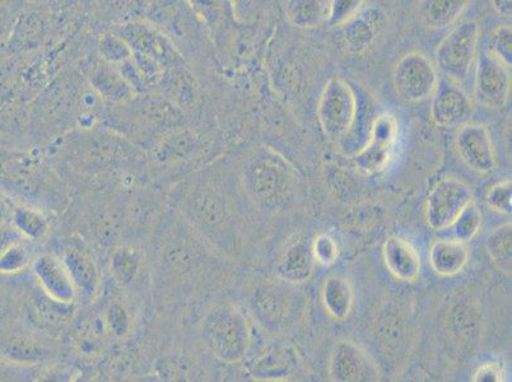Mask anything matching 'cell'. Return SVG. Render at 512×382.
Returning a JSON list of instances; mask_svg holds the SVG:
<instances>
[{
	"instance_id": "484cf974",
	"label": "cell",
	"mask_w": 512,
	"mask_h": 382,
	"mask_svg": "<svg viewBox=\"0 0 512 382\" xmlns=\"http://www.w3.org/2000/svg\"><path fill=\"white\" fill-rule=\"evenodd\" d=\"M11 223L23 239L29 242L45 240L53 226L46 209L31 206V204L13 207Z\"/></svg>"
},
{
	"instance_id": "5bb4252c",
	"label": "cell",
	"mask_w": 512,
	"mask_h": 382,
	"mask_svg": "<svg viewBox=\"0 0 512 382\" xmlns=\"http://www.w3.org/2000/svg\"><path fill=\"white\" fill-rule=\"evenodd\" d=\"M118 35L127 41L134 57L151 60L166 72L179 67L178 49L156 27L147 23L132 22L121 27Z\"/></svg>"
},
{
	"instance_id": "f35d334b",
	"label": "cell",
	"mask_w": 512,
	"mask_h": 382,
	"mask_svg": "<svg viewBox=\"0 0 512 382\" xmlns=\"http://www.w3.org/2000/svg\"><path fill=\"white\" fill-rule=\"evenodd\" d=\"M486 204L492 211L510 216L512 211L511 180H502L500 183L492 185L486 194Z\"/></svg>"
},
{
	"instance_id": "8fae6325",
	"label": "cell",
	"mask_w": 512,
	"mask_h": 382,
	"mask_svg": "<svg viewBox=\"0 0 512 382\" xmlns=\"http://www.w3.org/2000/svg\"><path fill=\"white\" fill-rule=\"evenodd\" d=\"M440 73L432 60L420 51H412L395 64V90L409 102H422L434 96L440 83Z\"/></svg>"
},
{
	"instance_id": "d4e9b609",
	"label": "cell",
	"mask_w": 512,
	"mask_h": 382,
	"mask_svg": "<svg viewBox=\"0 0 512 382\" xmlns=\"http://www.w3.org/2000/svg\"><path fill=\"white\" fill-rule=\"evenodd\" d=\"M315 260L310 246L297 242L285 251L277 265V278L281 281L299 286L313 277Z\"/></svg>"
},
{
	"instance_id": "30bf717a",
	"label": "cell",
	"mask_w": 512,
	"mask_h": 382,
	"mask_svg": "<svg viewBox=\"0 0 512 382\" xmlns=\"http://www.w3.org/2000/svg\"><path fill=\"white\" fill-rule=\"evenodd\" d=\"M473 200V190L464 180L456 176L444 177L427 195V225L435 231L448 230Z\"/></svg>"
},
{
	"instance_id": "8992f818",
	"label": "cell",
	"mask_w": 512,
	"mask_h": 382,
	"mask_svg": "<svg viewBox=\"0 0 512 382\" xmlns=\"http://www.w3.org/2000/svg\"><path fill=\"white\" fill-rule=\"evenodd\" d=\"M55 253L71 274L78 298L88 304L99 300L104 291V273L97 251L82 236L73 232L59 240Z\"/></svg>"
},
{
	"instance_id": "4fadbf2b",
	"label": "cell",
	"mask_w": 512,
	"mask_h": 382,
	"mask_svg": "<svg viewBox=\"0 0 512 382\" xmlns=\"http://www.w3.org/2000/svg\"><path fill=\"white\" fill-rule=\"evenodd\" d=\"M398 137L397 119L390 114L377 116L372 123L369 142L352 158L353 166L365 175L384 171L392 161Z\"/></svg>"
},
{
	"instance_id": "60d3db41",
	"label": "cell",
	"mask_w": 512,
	"mask_h": 382,
	"mask_svg": "<svg viewBox=\"0 0 512 382\" xmlns=\"http://www.w3.org/2000/svg\"><path fill=\"white\" fill-rule=\"evenodd\" d=\"M310 249L311 253H313L315 264L323 265V267L333 265L339 258V246L337 241L328 234H319L316 236Z\"/></svg>"
},
{
	"instance_id": "44dd1931",
	"label": "cell",
	"mask_w": 512,
	"mask_h": 382,
	"mask_svg": "<svg viewBox=\"0 0 512 382\" xmlns=\"http://www.w3.org/2000/svg\"><path fill=\"white\" fill-rule=\"evenodd\" d=\"M383 260L385 268L397 281L413 283L421 276V255L416 246L404 237L390 236L385 240Z\"/></svg>"
},
{
	"instance_id": "836d02e7",
	"label": "cell",
	"mask_w": 512,
	"mask_h": 382,
	"mask_svg": "<svg viewBox=\"0 0 512 382\" xmlns=\"http://www.w3.org/2000/svg\"><path fill=\"white\" fill-rule=\"evenodd\" d=\"M99 53L102 62L114 67L129 62L133 59V51L130 49L127 41L118 34H105L99 40Z\"/></svg>"
},
{
	"instance_id": "8d00e7d4",
	"label": "cell",
	"mask_w": 512,
	"mask_h": 382,
	"mask_svg": "<svg viewBox=\"0 0 512 382\" xmlns=\"http://www.w3.org/2000/svg\"><path fill=\"white\" fill-rule=\"evenodd\" d=\"M374 26H376V23L371 18L367 20V17H361L360 13L351 22L344 25L346 27V32H344L346 43L355 50L363 48V46H366L374 39L376 32Z\"/></svg>"
},
{
	"instance_id": "7dc6e473",
	"label": "cell",
	"mask_w": 512,
	"mask_h": 382,
	"mask_svg": "<svg viewBox=\"0 0 512 382\" xmlns=\"http://www.w3.org/2000/svg\"><path fill=\"white\" fill-rule=\"evenodd\" d=\"M254 382H269V381H254ZM285 382H291V381H285Z\"/></svg>"
},
{
	"instance_id": "ba28073f",
	"label": "cell",
	"mask_w": 512,
	"mask_h": 382,
	"mask_svg": "<svg viewBox=\"0 0 512 382\" xmlns=\"http://www.w3.org/2000/svg\"><path fill=\"white\" fill-rule=\"evenodd\" d=\"M357 111V97L351 85L341 77L330 78L316 107V118L325 137L339 141L351 132Z\"/></svg>"
},
{
	"instance_id": "6da1fadb",
	"label": "cell",
	"mask_w": 512,
	"mask_h": 382,
	"mask_svg": "<svg viewBox=\"0 0 512 382\" xmlns=\"http://www.w3.org/2000/svg\"><path fill=\"white\" fill-rule=\"evenodd\" d=\"M153 292L174 301L203 290L221 254L166 203L146 240Z\"/></svg>"
},
{
	"instance_id": "277c9868",
	"label": "cell",
	"mask_w": 512,
	"mask_h": 382,
	"mask_svg": "<svg viewBox=\"0 0 512 382\" xmlns=\"http://www.w3.org/2000/svg\"><path fill=\"white\" fill-rule=\"evenodd\" d=\"M251 319L264 333L278 337L291 332L304 319L306 297L293 284L265 279L251 284L246 292Z\"/></svg>"
},
{
	"instance_id": "bcb514c9",
	"label": "cell",
	"mask_w": 512,
	"mask_h": 382,
	"mask_svg": "<svg viewBox=\"0 0 512 382\" xmlns=\"http://www.w3.org/2000/svg\"><path fill=\"white\" fill-rule=\"evenodd\" d=\"M13 208L9 207L6 200L0 198V223H7V218L12 216Z\"/></svg>"
},
{
	"instance_id": "d590c367",
	"label": "cell",
	"mask_w": 512,
	"mask_h": 382,
	"mask_svg": "<svg viewBox=\"0 0 512 382\" xmlns=\"http://www.w3.org/2000/svg\"><path fill=\"white\" fill-rule=\"evenodd\" d=\"M15 277L0 276V324L6 323L15 312L21 310L25 301V290L12 279Z\"/></svg>"
},
{
	"instance_id": "ab89813d",
	"label": "cell",
	"mask_w": 512,
	"mask_h": 382,
	"mask_svg": "<svg viewBox=\"0 0 512 382\" xmlns=\"http://www.w3.org/2000/svg\"><path fill=\"white\" fill-rule=\"evenodd\" d=\"M365 2L362 0H333L330 2V26H344L362 12Z\"/></svg>"
},
{
	"instance_id": "f6af8a7d",
	"label": "cell",
	"mask_w": 512,
	"mask_h": 382,
	"mask_svg": "<svg viewBox=\"0 0 512 382\" xmlns=\"http://www.w3.org/2000/svg\"><path fill=\"white\" fill-rule=\"evenodd\" d=\"M493 8L496 9V12L498 15L504 16V17H511L512 13V3L511 2H504V0H500V2H492Z\"/></svg>"
},
{
	"instance_id": "603a6c76",
	"label": "cell",
	"mask_w": 512,
	"mask_h": 382,
	"mask_svg": "<svg viewBox=\"0 0 512 382\" xmlns=\"http://www.w3.org/2000/svg\"><path fill=\"white\" fill-rule=\"evenodd\" d=\"M90 83L97 95L109 101L111 105L125 104L137 96L119 69L104 62L93 67Z\"/></svg>"
},
{
	"instance_id": "4dcf8cb0",
	"label": "cell",
	"mask_w": 512,
	"mask_h": 382,
	"mask_svg": "<svg viewBox=\"0 0 512 382\" xmlns=\"http://www.w3.org/2000/svg\"><path fill=\"white\" fill-rule=\"evenodd\" d=\"M422 4H425L422 7V15L428 25L436 29H444L454 25L470 3L465 0H430Z\"/></svg>"
},
{
	"instance_id": "f546056e",
	"label": "cell",
	"mask_w": 512,
	"mask_h": 382,
	"mask_svg": "<svg viewBox=\"0 0 512 382\" xmlns=\"http://www.w3.org/2000/svg\"><path fill=\"white\" fill-rule=\"evenodd\" d=\"M36 256L31 242L26 240L15 242L0 254V276H21L27 270H31Z\"/></svg>"
},
{
	"instance_id": "2e32d148",
	"label": "cell",
	"mask_w": 512,
	"mask_h": 382,
	"mask_svg": "<svg viewBox=\"0 0 512 382\" xmlns=\"http://www.w3.org/2000/svg\"><path fill=\"white\" fill-rule=\"evenodd\" d=\"M455 148L468 169L487 175L496 170L497 155L490 129L484 124L468 123L455 134Z\"/></svg>"
},
{
	"instance_id": "7bdbcfd3",
	"label": "cell",
	"mask_w": 512,
	"mask_h": 382,
	"mask_svg": "<svg viewBox=\"0 0 512 382\" xmlns=\"http://www.w3.org/2000/svg\"><path fill=\"white\" fill-rule=\"evenodd\" d=\"M472 382H505L504 371L496 362H486L474 372Z\"/></svg>"
},
{
	"instance_id": "7c38bea8",
	"label": "cell",
	"mask_w": 512,
	"mask_h": 382,
	"mask_svg": "<svg viewBox=\"0 0 512 382\" xmlns=\"http://www.w3.org/2000/svg\"><path fill=\"white\" fill-rule=\"evenodd\" d=\"M511 93V67L493 57L488 51L478 53L474 100L488 110H500L509 102Z\"/></svg>"
},
{
	"instance_id": "3957f363",
	"label": "cell",
	"mask_w": 512,
	"mask_h": 382,
	"mask_svg": "<svg viewBox=\"0 0 512 382\" xmlns=\"http://www.w3.org/2000/svg\"><path fill=\"white\" fill-rule=\"evenodd\" d=\"M183 111L165 96L137 95L125 104L113 105L110 129L139 148H150L165 134L184 127ZM146 152V151H144Z\"/></svg>"
},
{
	"instance_id": "cb8c5ba5",
	"label": "cell",
	"mask_w": 512,
	"mask_h": 382,
	"mask_svg": "<svg viewBox=\"0 0 512 382\" xmlns=\"http://www.w3.org/2000/svg\"><path fill=\"white\" fill-rule=\"evenodd\" d=\"M324 310L335 321H346L355 306V291L351 282L342 276L325 278L320 291Z\"/></svg>"
},
{
	"instance_id": "5b68a950",
	"label": "cell",
	"mask_w": 512,
	"mask_h": 382,
	"mask_svg": "<svg viewBox=\"0 0 512 382\" xmlns=\"http://www.w3.org/2000/svg\"><path fill=\"white\" fill-rule=\"evenodd\" d=\"M199 335L207 351L227 365L244 362L253 346L248 316L232 304H220L208 310L200 321Z\"/></svg>"
},
{
	"instance_id": "b9f144b4",
	"label": "cell",
	"mask_w": 512,
	"mask_h": 382,
	"mask_svg": "<svg viewBox=\"0 0 512 382\" xmlns=\"http://www.w3.org/2000/svg\"><path fill=\"white\" fill-rule=\"evenodd\" d=\"M82 372L77 366L69 363H51L31 382H78Z\"/></svg>"
},
{
	"instance_id": "52a82bcc",
	"label": "cell",
	"mask_w": 512,
	"mask_h": 382,
	"mask_svg": "<svg viewBox=\"0 0 512 382\" xmlns=\"http://www.w3.org/2000/svg\"><path fill=\"white\" fill-rule=\"evenodd\" d=\"M479 44V25L476 21L460 22L437 45L436 68L445 79L462 85L476 63Z\"/></svg>"
},
{
	"instance_id": "ffe728a7",
	"label": "cell",
	"mask_w": 512,
	"mask_h": 382,
	"mask_svg": "<svg viewBox=\"0 0 512 382\" xmlns=\"http://www.w3.org/2000/svg\"><path fill=\"white\" fill-rule=\"evenodd\" d=\"M109 272L116 286L130 288L142 278L148 268L146 242L129 241L116 246L107 254Z\"/></svg>"
},
{
	"instance_id": "74e56055",
	"label": "cell",
	"mask_w": 512,
	"mask_h": 382,
	"mask_svg": "<svg viewBox=\"0 0 512 382\" xmlns=\"http://www.w3.org/2000/svg\"><path fill=\"white\" fill-rule=\"evenodd\" d=\"M512 30L511 25H501L492 31L488 53L511 67L512 63Z\"/></svg>"
},
{
	"instance_id": "e575fe53",
	"label": "cell",
	"mask_w": 512,
	"mask_h": 382,
	"mask_svg": "<svg viewBox=\"0 0 512 382\" xmlns=\"http://www.w3.org/2000/svg\"><path fill=\"white\" fill-rule=\"evenodd\" d=\"M482 212L477 206V203L473 202L468 204V207L464 209L459 217L456 218L451 230H453L454 239L468 244L474 237L478 235L479 230L482 227Z\"/></svg>"
},
{
	"instance_id": "9a60e30c",
	"label": "cell",
	"mask_w": 512,
	"mask_h": 382,
	"mask_svg": "<svg viewBox=\"0 0 512 382\" xmlns=\"http://www.w3.org/2000/svg\"><path fill=\"white\" fill-rule=\"evenodd\" d=\"M248 372L254 381L299 382L305 367L295 348L288 344H272L249 362Z\"/></svg>"
},
{
	"instance_id": "9c48e42d",
	"label": "cell",
	"mask_w": 512,
	"mask_h": 382,
	"mask_svg": "<svg viewBox=\"0 0 512 382\" xmlns=\"http://www.w3.org/2000/svg\"><path fill=\"white\" fill-rule=\"evenodd\" d=\"M57 347L51 338L29 329H0V361L8 365L31 368L51 365L57 357Z\"/></svg>"
},
{
	"instance_id": "d6986e66",
	"label": "cell",
	"mask_w": 512,
	"mask_h": 382,
	"mask_svg": "<svg viewBox=\"0 0 512 382\" xmlns=\"http://www.w3.org/2000/svg\"><path fill=\"white\" fill-rule=\"evenodd\" d=\"M31 272L36 287L51 300L63 305H74L79 300L71 274L57 253L37 255Z\"/></svg>"
},
{
	"instance_id": "d6a6232c",
	"label": "cell",
	"mask_w": 512,
	"mask_h": 382,
	"mask_svg": "<svg viewBox=\"0 0 512 382\" xmlns=\"http://www.w3.org/2000/svg\"><path fill=\"white\" fill-rule=\"evenodd\" d=\"M101 315L111 338L125 339L132 333V312L121 298L111 300Z\"/></svg>"
},
{
	"instance_id": "7a4b0ae2",
	"label": "cell",
	"mask_w": 512,
	"mask_h": 382,
	"mask_svg": "<svg viewBox=\"0 0 512 382\" xmlns=\"http://www.w3.org/2000/svg\"><path fill=\"white\" fill-rule=\"evenodd\" d=\"M60 177L90 189L120 184L130 169L143 165L146 153L110 128L83 130L64 138L58 149ZM86 190V191H87Z\"/></svg>"
},
{
	"instance_id": "ee69618b",
	"label": "cell",
	"mask_w": 512,
	"mask_h": 382,
	"mask_svg": "<svg viewBox=\"0 0 512 382\" xmlns=\"http://www.w3.org/2000/svg\"><path fill=\"white\" fill-rule=\"evenodd\" d=\"M25 240L12 223H0V254L17 241Z\"/></svg>"
},
{
	"instance_id": "7402d4cb",
	"label": "cell",
	"mask_w": 512,
	"mask_h": 382,
	"mask_svg": "<svg viewBox=\"0 0 512 382\" xmlns=\"http://www.w3.org/2000/svg\"><path fill=\"white\" fill-rule=\"evenodd\" d=\"M469 259L468 245L455 239L436 240L428 251L431 269L442 278L459 276L468 267Z\"/></svg>"
},
{
	"instance_id": "83f0119b",
	"label": "cell",
	"mask_w": 512,
	"mask_h": 382,
	"mask_svg": "<svg viewBox=\"0 0 512 382\" xmlns=\"http://www.w3.org/2000/svg\"><path fill=\"white\" fill-rule=\"evenodd\" d=\"M330 2L324 0H291L285 6L288 22L297 29L313 30L328 23Z\"/></svg>"
},
{
	"instance_id": "f1b7e54d",
	"label": "cell",
	"mask_w": 512,
	"mask_h": 382,
	"mask_svg": "<svg viewBox=\"0 0 512 382\" xmlns=\"http://www.w3.org/2000/svg\"><path fill=\"white\" fill-rule=\"evenodd\" d=\"M32 291L34 293H30L26 300L29 301L30 310L39 323L54 328L73 319L74 305L59 304L46 297L37 287Z\"/></svg>"
},
{
	"instance_id": "4316f807",
	"label": "cell",
	"mask_w": 512,
	"mask_h": 382,
	"mask_svg": "<svg viewBox=\"0 0 512 382\" xmlns=\"http://www.w3.org/2000/svg\"><path fill=\"white\" fill-rule=\"evenodd\" d=\"M110 339L102 315L91 316L76 330L73 348L79 356L93 360L106 351Z\"/></svg>"
},
{
	"instance_id": "1f68e13d",
	"label": "cell",
	"mask_w": 512,
	"mask_h": 382,
	"mask_svg": "<svg viewBox=\"0 0 512 382\" xmlns=\"http://www.w3.org/2000/svg\"><path fill=\"white\" fill-rule=\"evenodd\" d=\"M512 226L511 222L505 223L492 230L486 239V250L493 264L496 265L501 272L511 274L512 264Z\"/></svg>"
},
{
	"instance_id": "e0dca14e",
	"label": "cell",
	"mask_w": 512,
	"mask_h": 382,
	"mask_svg": "<svg viewBox=\"0 0 512 382\" xmlns=\"http://www.w3.org/2000/svg\"><path fill=\"white\" fill-rule=\"evenodd\" d=\"M473 114V101L462 85L449 79H440L439 87L431 97L432 123L439 128H460L470 123Z\"/></svg>"
},
{
	"instance_id": "ac0fdd59",
	"label": "cell",
	"mask_w": 512,
	"mask_h": 382,
	"mask_svg": "<svg viewBox=\"0 0 512 382\" xmlns=\"http://www.w3.org/2000/svg\"><path fill=\"white\" fill-rule=\"evenodd\" d=\"M328 375L332 382H377V368L365 349L341 340L330 352Z\"/></svg>"
}]
</instances>
